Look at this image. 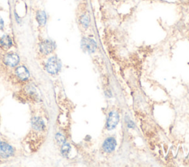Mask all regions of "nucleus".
<instances>
[{
	"label": "nucleus",
	"mask_w": 189,
	"mask_h": 167,
	"mask_svg": "<svg viewBox=\"0 0 189 167\" xmlns=\"http://www.w3.org/2000/svg\"><path fill=\"white\" fill-rule=\"evenodd\" d=\"M80 22L81 24L84 27H85V28H87V27H88V26L89 25V18L87 15H82V16L81 17Z\"/></svg>",
	"instance_id": "13"
},
{
	"label": "nucleus",
	"mask_w": 189,
	"mask_h": 167,
	"mask_svg": "<svg viewBox=\"0 0 189 167\" xmlns=\"http://www.w3.org/2000/svg\"><path fill=\"white\" fill-rule=\"evenodd\" d=\"M56 140H57V142H58V144H63L64 143H65L64 137L62 135H61V134L58 133L57 135H56Z\"/></svg>",
	"instance_id": "14"
},
{
	"label": "nucleus",
	"mask_w": 189,
	"mask_h": 167,
	"mask_svg": "<svg viewBox=\"0 0 189 167\" xmlns=\"http://www.w3.org/2000/svg\"><path fill=\"white\" fill-rule=\"evenodd\" d=\"M13 149L9 144L0 141V155L4 158H8L13 155Z\"/></svg>",
	"instance_id": "6"
},
{
	"label": "nucleus",
	"mask_w": 189,
	"mask_h": 167,
	"mask_svg": "<svg viewBox=\"0 0 189 167\" xmlns=\"http://www.w3.org/2000/svg\"><path fill=\"white\" fill-rule=\"evenodd\" d=\"M117 145L116 139L114 137L110 136L108 137L104 141V144H103V149H104V152L109 153L113 152L115 149Z\"/></svg>",
	"instance_id": "3"
},
{
	"label": "nucleus",
	"mask_w": 189,
	"mask_h": 167,
	"mask_svg": "<svg viewBox=\"0 0 189 167\" xmlns=\"http://www.w3.org/2000/svg\"><path fill=\"white\" fill-rule=\"evenodd\" d=\"M55 49V44L51 41H44L40 44V51L43 54L48 55L51 53Z\"/></svg>",
	"instance_id": "5"
},
{
	"label": "nucleus",
	"mask_w": 189,
	"mask_h": 167,
	"mask_svg": "<svg viewBox=\"0 0 189 167\" xmlns=\"http://www.w3.org/2000/svg\"><path fill=\"white\" fill-rule=\"evenodd\" d=\"M16 75L22 80H27L30 77V73L26 67L19 66L16 69Z\"/></svg>",
	"instance_id": "8"
},
{
	"label": "nucleus",
	"mask_w": 189,
	"mask_h": 167,
	"mask_svg": "<svg viewBox=\"0 0 189 167\" xmlns=\"http://www.w3.org/2000/svg\"><path fill=\"white\" fill-rule=\"evenodd\" d=\"M70 144H67V143H64L62 144V147H61V153L64 156H67V155L69 154L70 151Z\"/></svg>",
	"instance_id": "12"
},
{
	"label": "nucleus",
	"mask_w": 189,
	"mask_h": 167,
	"mask_svg": "<svg viewBox=\"0 0 189 167\" xmlns=\"http://www.w3.org/2000/svg\"><path fill=\"white\" fill-rule=\"evenodd\" d=\"M46 67H47V71L49 73L55 75L58 73L61 68V62L56 57H52L47 61Z\"/></svg>",
	"instance_id": "2"
},
{
	"label": "nucleus",
	"mask_w": 189,
	"mask_h": 167,
	"mask_svg": "<svg viewBox=\"0 0 189 167\" xmlns=\"http://www.w3.org/2000/svg\"><path fill=\"white\" fill-rule=\"evenodd\" d=\"M33 127L37 130H42L45 128V125L40 118H34L32 122Z\"/></svg>",
	"instance_id": "10"
},
{
	"label": "nucleus",
	"mask_w": 189,
	"mask_h": 167,
	"mask_svg": "<svg viewBox=\"0 0 189 167\" xmlns=\"http://www.w3.org/2000/svg\"><path fill=\"white\" fill-rule=\"evenodd\" d=\"M81 45L84 50L89 52H93L97 47L96 43L94 42V40L91 38H86L82 39Z\"/></svg>",
	"instance_id": "4"
},
{
	"label": "nucleus",
	"mask_w": 189,
	"mask_h": 167,
	"mask_svg": "<svg viewBox=\"0 0 189 167\" xmlns=\"http://www.w3.org/2000/svg\"><path fill=\"white\" fill-rule=\"evenodd\" d=\"M3 27H4V22H3L2 18L0 17V30H2Z\"/></svg>",
	"instance_id": "15"
},
{
	"label": "nucleus",
	"mask_w": 189,
	"mask_h": 167,
	"mask_svg": "<svg viewBox=\"0 0 189 167\" xmlns=\"http://www.w3.org/2000/svg\"><path fill=\"white\" fill-rule=\"evenodd\" d=\"M5 62L10 66H16L19 62V58L16 53H8L5 57Z\"/></svg>",
	"instance_id": "7"
},
{
	"label": "nucleus",
	"mask_w": 189,
	"mask_h": 167,
	"mask_svg": "<svg viewBox=\"0 0 189 167\" xmlns=\"http://www.w3.org/2000/svg\"><path fill=\"white\" fill-rule=\"evenodd\" d=\"M119 122V114L115 111H111L108 115L107 120H106V127L108 130H112L118 125Z\"/></svg>",
	"instance_id": "1"
},
{
	"label": "nucleus",
	"mask_w": 189,
	"mask_h": 167,
	"mask_svg": "<svg viewBox=\"0 0 189 167\" xmlns=\"http://www.w3.org/2000/svg\"><path fill=\"white\" fill-rule=\"evenodd\" d=\"M0 44H1V46L5 49H8L9 48L11 47L12 44V40L11 38L9 37L8 35H4L0 40Z\"/></svg>",
	"instance_id": "9"
},
{
	"label": "nucleus",
	"mask_w": 189,
	"mask_h": 167,
	"mask_svg": "<svg viewBox=\"0 0 189 167\" xmlns=\"http://www.w3.org/2000/svg\"><path fill=\"white\" fill-rule=\"evenodd\" d=\"M36 20L39 25L44 26L47 22V16H46L45 13L44 11H38L36 13Z\"/></svg>",
	"instance_id": "11"
}]
</instances>
